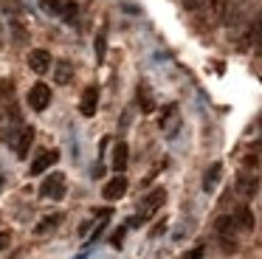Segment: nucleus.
Instances as JSON below:
<instances>
[{
    "label": "nucleus",
    "instance_id": "9d476101",
    "mask_svg": "<svg viewBox=\"0 0 262 259\" xmlns=\"http://www.w3.org/2000/svg\"><path fill=\"white\" fill-rule=\"evenodd\" d=\"M164 200H166V191H164V189H155L152 195H147V197H144V211L138 214V217H141V223H144V220H147L149 214L155 211V208H161V206H164Z\"/></svg>",
    "mask_w": 262,
    "mask_h": 259
},
{
    "label": "nucleus",
    "instance_id": "0eeeda50",
    "mask_svg": "<svg viewBox=\"0 0 262 259\" xmlns=\"http://www.w3.org/2000/svg\"><path fill=\"white\" fill-rule=\"evenodd\" d=\"M245 45H256V54H262V11L251 20L248 31H245Z\"/></svg>",
    "mask_w": 262,
    "mask_h": 259
},
{
    "label": "nucleus",
    "instance_id": "f03ea898",
    "mask_svg": "<svg viewBox=\"0 0 262 259\" xmlns=\"http://www.w3.org/2000/svg\"><path fill=\"white\" fill-rule=\"evenodd\" d=\"M40 197H51V200H62L65 197V175L62 172H54L42 180L40 186Z\"/></svg>",
    "mask_w": 262,
    "mask_h": 259
},
{
    "label": "nucleus",
    "instance_id": "6e6552de",
    "mask_svg": "<svg viewBox=\"0 0 262 259\" xmlns=\"http://www.w3.org/2000/svg\"><path fill=\"white\" fill-rule=\"evenodd\" d=\"M31 141H34V127H23L17 133V138L12 141L14 152H17L20 158H26V155H29V149H31Z\"/></svg>",
    "mask_w": 262,
    "mask_h": 259
},
{
    "label": "nucleus",
    "instance_id": "ddd939ff",
    "mask_svg": "<svg viewBox=\"0 0 262 259\" xmlns=\"http://www.w3.org/2000/svg\"><path fill=\"white\" fill-rule=\"evenodd\" d=\"M220 175H223V163H211L209 172H206V178H203V189H206V191H214Z\"/></svg>",
    "mask_w": 262,
    "mask_h": 259
},
{
    "label": "nucleus",
    "instance_id": "4be33fe9",
    "mask_svg": "<svg viewBox=\"0 0 262 259\" xmlns=\"http://www.w3.org/2000/svg\"><path fill=\"white\" fill-rule=\"evenodd\" d=\"M3 245H6V236H0V248H3Z\"/></svg>",
    "mask_w": 262,
    "mask_h": 259
},
{
    "label": "nucleus",
    "instance_id": "7ed1b4c3",
    "mask_svg": "<svg viewBox=\"0 0 262 259\" xmlns=\"http://www.w3.org/2000/svg\"><path fill=\"white\" fill-rule=\"evenodd\" d=\"M48 104H51V88L42 84V82H37L34 88L29 90V107H31V110H37V113H42Z\"/></svg>",
    "mask_w": 262,
    "mask_h": 259
},
{
    "label": "nucleus",
    "instance_id": "2eb2a0df",
    "mask_svg": "<svg viewBox=\"0 0 262 259\" xmlns=\"http://www.w3.org/2000/svg\"><path fill=\"white\" fill-rule=\"evenodd\" d=\"M59 223H62V214H51V217H46L40 225H37V234H51Z\"/></svg>",
    "mask_w": 262,
    "mask_h": 259
},
{
    "label": "nucleus",
    "instance_id": "f257e3e1",
    "mask_svg": "<svg viewBox=\"0 0 262 259\" xmlns=\"http://www.w3.org/2000/svg\"><path fill=\"white\" fill-rule=\"evenodd\" d=\"M211 3H214V14L220 17L226 26H237L245 0H211Z\"/></svg>",
    "mask_w": 262,
    "mask_h": 259
},
{
    "label": "nucleus",
    "instance_id": "aec40b11",
    "mask_svg": "<svg viewBox=\"0 0 262 259\" xmlns=\"http://www.w3.org/2000/svg\"><path fill=\"white\" fill-rule=\"evenodd\" d=\"M138 101H141V107H144V110H152V101H149V93H147V88H144V84H141V88H138Z\"/></svg>",
    "mask_w": 262,
    "mask_h": 259
},
{
    "label": "nucleus",
    "instance_id": "f3484780",
    "mask_svg": "<svg viewBox=\"0 0 262 259\" xmlns=\"http://www.w3.org/2000/svg\"><path fill=\"white\" fill-rule=\"evenodd\" d=\"M71 76H74L71 65H68V62H59V65H57V82H71Z\"/></svg>",
    "mask_w": 262,
    "mask_h": 259
},
{
    "label": "nucleus",
    "instance_id": "412c9836",
    "mask_svg": "<svg viewBox=\"0 0 262 259\" xmlns=\"http://www.w3.org/2000/svg\"><path fill=\"white\" fill-rule=\"evenodd\" d=\"M200 256H203V245H198L194 251H189V256H186V259H200Z\"/></svg>",
    "mask_w": 262,
    "mask_h": 259
},
{
    "label": "nucleus",
    "instance_id": "39448f33",
    "mask_svg": "<svg viewBox=\"0 0 262 259\" xmlns=\"http://www.w3.org/2000/svg\"><path fill=\"white\" fill-rule=\"evenodd\" d=\"M102 195H104V200H121V197L127 195V178H121V175H116V178H110L107 183H104V189H102Z\"/></svg>",
    "mask_w": 262,
    "mask_h": 259
},
{
    "label": "nucleus",
    "instance_id": "4468645a",
    "mask_svg": "<svg viewBox=\"0 0 262 259\" xmlns=\"http://www.w3.org/2000/svg\"><path fill=\"white\" fill-rule=\"evenodd\" d=\"M237 191H239V195H245V197L254 195V191H256V178H254V175H239Z\"/></svg>",
    "mask_w": 262,
    "mask_h": 259
},
{
    "label": "nucleus",
    "instance_id": "5701e85b",
    "mask_svg": "<svg viewBox=\"0 0 262 259\" xmlns=\"http://www.w3.org/2000/svg\"><path fill=\"white\" fill-rule=\"evenodd\" d=\"M0 189H3V175H0Z\"/></svg>",
    "mask_w": 262,
    "mask_h": 259
},
{
    "label": "nucleus",
    "instance_id": "20e7f679",
    "mask_svg": "<svg viewBox=\"0 0 262 259\" xmlns=\"http://www.w3.org/2000/svg\"><path fill=\"white\" fill-rule=\"evenodd\" d=\"M51 65H54V59H51V54H48L46 48H34L29 54V68L34 73H48V71H51Z\"/></svg>",
    "mask_w": 262,
    "mask_h": 259
},
{
    "label": "nucleus",
    "instance_id": "a211bd4d",
    "mask_svg": "<svg viewBox=\"0 0 262 259\" xmlns=\"http://www.w3.org/2000/svg\"><path fill=\"white\" fill-rule=\"evenodd\" d=\"M181 3H183V9H186V11H200V9H206L211 0H181Z\"/></svg>",
    "mask_w": 262,
    "mask_h": 259
},
{
    "label": "nucleus",
    "instance_id": "dca6fc26",
    "mask_svg": "<svg viewBox=\"0 0 262 259\" xmlns=\"http://www.w3.org/2000/svg\"><path fill=\"white\" fill-rule=\"evenodd\" d=\"M40 6L48 11V14H59L62 17V9H65V0H40Z\"/></svg>",
    "mask_w": 262,
    "mask_h": 259
},
{
    "label": "nucleus",
    "instance_id": "1a4fd4ad",
    "mask_svg": "<svg viewBox=\"0 0 262 259\" xmlns=\"http://www.w3.org/2000/svg\"><path fill=\"white\" fill-rule=\"evenodd\" d=\"M57 161H59V152H57V149H46V152H40V155L34 158V163H31V175H42L48 166H54Z\"/></svg>",
    "mask_w": 262,
    "mask_h": 259
},
{
    "label": "nucleus",
    "instance_id": "6ab92c4d",
    "mask_svg": "<svg viewBox=\"0 0 262 259\" xmlns=\"http://www.w3.org/2000/svg\"><path fill=\"white\" fill-rule=\"evenodd\" d=\"M104 48H107V39H104V31L96 34V59L102 62L104 59Z\"/></svg>",
    "mask_w": 262,
    "mask_h": 259
},
{
    "label": "nucleus",
    "instance_id": "423d86ee",
    "mask_svg": "<svg viewBox=\"0 0 262 259\" xmlns=\"http://www.w3.org/2000/svg\"><path fill=\"white\" fill-rule=\"evenodd\" d=\"M96 107H99V88H88L82 93V101H79V113L85 118L96 116Z\"/></svg>",
    "mask_w": 262,
    "mask_h": 259
},
{
    "label": "nucleus",
    "instance_id": "f8f14e48",
    "mask_svg": "<svg viewBox=\"0 0 262 259\" xmlns=\"http://www.w3.org/2000/svg\"><path fill=\"white\" fill-rule=\"evenodd\" d=\"M127 161H130V146H127L124 141H119V144L113 146V161H110V163H113L116 172H124Z\"/></svg>",
    "mask_w": 262,
    "mask_h": 259
},
{
    "label": "nucleus",
    "instance_id": "9b49d317",
    "mask_svg": "<svg viewBox=\"0 0 262 259\" xmlns=\"http://www.w3.org/2000/svg\"><path fill=\"white\" fill-rule=\"evenodd\" d=\"M231 217H234V223H237V231H254L256 220H254V211H251L248 206H239Z\"/></svg>",
    "mask_w": 262,
    "mask_h": 259
}]
</instances>
